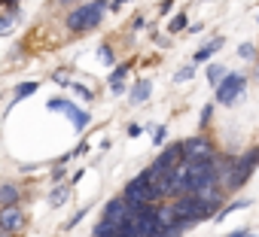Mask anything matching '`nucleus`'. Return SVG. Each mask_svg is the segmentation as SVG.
<instances>
[{
  "instance_id": "nucleus-1",
  "label": "nucleus",
  "mask_w": 259,
  "mask_h": 237,
  "mask_svg": "<svg viewBox=\"0 0 259 237\" xmlns=\"http://www.w3.org/2000/svg\"><path fill=\"white\" fill-rule=\"evenodd\" d=\"M122 201L132 207V213H141V210H147V207H153V204L159 201V198H156V192H153V183H150L147 170H144V173H138L132 183L125 186Z\"/></svg>"
},
{
  "instance_id": "nucleus-2",
  "label": "nucleus",
  "mask_w": 259,
  "mask_h": 237,
  "mask_svg": "<svg viewBox=\"0 0 259 237\" xmlns=\"http://www.w3.org/2000/svg\"><path fill=\"white\" fill-rule=\"evenodd\" d=\"M180 155H183V164H195V161H210V158H217L213 143H210L204 134L183 140V143H180Z\"/></svg>"
},
{
  "instance_id": "nucleus-3",
  "label": "nucleus",
  "mask_w": 259,
  "mask_h": 237,
  "mask_svg": "<svg viewBox=\"0 0 259 237\" xmlns=\"http://www.w3.org/2000/svg\"><path fill=\"white\" fill-rule=\"evenodd\" d=\"M244 85H247V79L241 73H226V79L217 85V103H232L244 91Z\"/></svg>"
},
{
  "instance_id": "nucleus-4",
  "label": "nucleus",
  "mask_w": 259,
  "mask_h": 237,
  "mask_svg": "<svg viewBox=\"0 0 259 237\" xmlns=\"http://www.w3.org/2000/svg\"><path fill=\"white\" fill-rule=\"evenodd\" d=\"M22 222H25V213H22V207L19 204H13V207H0V231H16V228H22Z\"/></svg>"
},
{
  "instance_id": "nucleus-5",
  "label": "nucleus",
  "mask_w": 259,
  "mask_h": 237,
  "mask_svg": "<svg viewBox=\"0 0 259 237\" xmlns=\"http://www.w3.org/2000/svg\"><path fill=\"white\" fill-rule=\"evenodd\" d=\"M67 31H73V34H85L89 31V4L85 7H76L67 16Z\"/></svg>"
},
{
  "instance_id": "nucleus-6",
  "label": "nucleus",
  "mask_w": 259,
  "mask_h": 237,
  "mask_svg": "<svg viewBox=\"0 0 259 237\" xmlns=\"http://www.w3.org/2000/svg\"><path fill=\"white\" fill-rule=\"evenodd\" d=\"M19 198H22L19 186H13V183L0 186V207H13V204H19Z\"/></svg>"
},
{
  "instance_id": "nucleus-7",
  "label": "nucleus",
  "mask_w": 259,
  "mask_h": 237,
  "mask_svg": "<svg viewBox=\"0 0 259 237\" xmlns=\"http://www.w3.org/2000/svg\"><path fill=\"white\" fill-rule=\"evenodd\" d=\"M104 13H107V4H104V0H95V4H89V31H95V28L101 25Z\"/></svg>"
},
{
  "instance_id": "nucleus-8",
  "label": "nucleus",
  "mask_w": 259,
  "mask_h": 237,
  "mask_svg": "<svg viewBox=\"0 0 259 237\" xmlns=\"http://www.w3.org/2000/svg\"><path fill=\"white\" fill-rule=\"evenodd\" d=\"M64 115L73 122V128H76V131H82V128L89 125V112H82V109H79V106H73V103L67 106V112H64Z\"/></svg>"
},
{
  "instance_id": "nucleus-9",
  "label": "nucleus",
  "mask_w": 259,
  "mask_h": 237,
  "mask_svg": "<svg viewBox=\"0 0 259 237\" xmlns=\"http://www.w3.org/2000/svg\"><path fill=\"white\" fill-rule=\"evenodd\" d=\"M217 49H223V37H217V40H210V43H207L204 49H198V52H195V61H192V64H204V61H210V55H213Z\"/></svg>"
},
{
  "instance_id": "nucleus-10",
  "label": "nucleus",
  "mask_w": 259,
  "mask_h": 237,
  "mask_svg": "<svg viewBox=\"0 0 259 237\" xmlns=\"http://www.w3.org/2000/svg\"><path fill=\"white\" fill-rule=\"evenodd\" d=\"M150 91H153V82H150V79H141V82L135 85V91H132V103H135V106L144 103V100L150 97Z\"/></svg>"
},
{
  "instance_id": "nucleus-11",
  "label": "nucleus",
  "mask_w": 259,
  "mask_h": 237,
  "mask_svg": "<svg viewBox=\"0 0 259 237\" xmlns=\"http://www.w3.org/2000/svg\"><path fill=\"white\" fill-rule=\"evenodd\" d=\"M223 79H226V67H223V64H210V67H207V82H210V85H220Z\"/></svg>"
},
{
  "instance_id": "nucleus-12",
  "label": "nucleus",
  "mask_w": 259,
  "mask_h": 237,
  "mask_svg": "<svg viewBox=\"0 0 259 237\" xmlns=\"http://www.w3.org/2000/svg\"><path fill=\"white\" fill-rule=\"evenodd\" d=\"M247 207H250V201H235V204H229V207H223V210L217 213V222H223V219L232 216L235 210H247Z\"/></svg>"
},
{
  "instance_id": "nucleus-13",
  "label": "nucleus",
  "mask_w": 259,
  "mask_h": 237,
  "mask_svg": "<svg viewBox=\"0 0 259 237\" xmlns=\"http://www.w3.org/2000/svg\"><path fill=\"white\" fill-rule=\"evenodd\" d=\"M67 195H70V186H58V189H55V192L49 195V201H52V207H61Z\"/></svg>"
},
{
  "instance_id": "nucleus-14",
  "label": "nucleus",
  "mask_w": 259,
  "mask_h": 237,
  "mask_svg": "<svg viewBox=\"0 0 259 237\" xmlns=\"http://www.w3.org/2000/svg\"><path fill=\"white\" fill-rule=\"evenodd\" d=\"M192 76H195V64H189V67L177 70V73H174V82H189Z\"/></svg>"
},
{
  "instance_id": "nucleus-15",
  "label": "nucleus",
  "mask_w": 259,
  "mask_h": 237,
  "mask_svg": "<svg viewBox=\"0 0 259 237\" xmlns=\"http://www.w3.org/2000/svg\"><path fill=\"white\" fill-rule=\"evenodd\" d=\"M46 106H49L52 112H67V106H70V103H67L64 97H49V103H46Z\"/></svg>"
},
{
  "instance_id": "nucleus-16",
  "label": "nucleus",
  "mask_w": 259,
  "mask_h": 237,
  "mask_svg": "<svg viewBox=\"0 0 259 237\" xmlns=\"http://www.w3.org/2000/svg\"><path fill=\"white\" fill-rule=\"evenodd\" d=\"M34 91H37V82H25V85H19V88H16V100L28 97V94H34Z\"/></svg>"
},
{
  "instance_id": "nucleus-17",
  "label": "nucleus",
  "mask_w": 259,
  "mask_h": 237,
  "mask_svg": "<svg viewBox=\"0 0 259 237\" xmlns=\"http://www.w3.org/2000/svg\"><path fill=\"white\" fill-rule=\"evenodd\" d=\"M183 28H186V16L180 13V16H174V19H171V25H168V31L174 34V31H183Z\"/></svg>"
},
{
  "instance_id": "nucleus-18",
  "label": "nucleus",
  "mask_w": 259,
  "mask_h": 237,
  "mask_svg": "<svg viewBox=\"0 0 259 237\" xmlns=\"http://www.w3.org/2000/svg\"><path fill=\"white\" fill-rule=\"evenodd\" d=\"M13 16H0V37H4V34H10V28H13Z\"/></svg>"
},
{
  "instance_id": "nucleus-19",
  "label": "nucleus",
  "mask_w": 259,
  "mask_h": 237,
  "mask_svg": "<svg viewBox=\"0 0 259 237\" xmlns=\"http://www.w3.org/2000/svg\"><path fill=\"white\" fill-rule=\"evenodd\" d=\"M253 52H256L253 43H241V46H238V58H253Z\"/></svg>"
},
{
  "instance_id": "nucleus-20",
  "label": "nucleus",
  "mask_w": 259,
  "mask_h": 237,
  "mask_svg": "<svg viewBox=\"0 0 259 237\" xmlns=\"http://www.w3.org/2000/svg\"><path fill=\"white\" fill-rule=\"evenodd\" d=\"M101 61H104V64H113V61H116V55H113V49H110L107 43L101 46Z\"/></svg>"
},
{
  "instance_id": "nucleus-21",
  "label": "nucleus",
  "mask_w": 259,
  "mask_h": 237,
  "mask_svg": "<svg viewBox=\"0 0 259 237\" xmlns=\"http://www.w3.org/2000/svg\"><path fill=\"white\" fill-rule=\"evenodd\" d=\"M125 4H132V0H113V4H107V10H113V13H119Z\"/></svg>"
},
{
  "instance_id": "nucleus-22",
  "label": "nucleus",
  "mask_w": 259,
  "mask_h": 237,
  "mask_svg": "<svg viewBox=\"0 0 259 237\" xmlns=\"http://www.w3.org/2000/svg\"><path fill=\"white\" fill-rule=\"evenodd\" d=\"M153 137H156V143H162V140L168 137V131H165V125H156V134H153Z\"/></svg>"
},
{
  "instance_id": "nucleus-23",
  "label": "nucleus",
  "mask_w": 259,
  "mask_h": 237,
  "mask_svg": "<svg viewBox=\"0 0 259 237\" xmlns=\"http://www.w3.org/2000/svg\"><path fill=\"white\" fill-rule=\"evenodd\" d=\"M210 112H213V106H204V109H201V128L210 122Z\"/></svg>"
},
{
  "instance_id": "nucleus-24",
  "label": "nucleus",
  "mask_w": 259,
  "mask_h": 237,
  "mask_svg": "<svg viewBox=\"0 0 259 237\" xmlns=\"http://www.w3.org/2000/svg\"><path fill=\"white\" fill-rule=\"evenodd\" d=\"M73 91H76V94H79V97H85V100H89V97H92V91H89V88H82V85H73Z\"/></svg>"
},
{
  "instance_id": "nucleus-25",
  "label": "nucleus",
  "mask_w": 259,
  "mask_h": 237,
  "mask_svg": "<svg viewBox=\"0 0 259 237\" xmlns=\"http://www.w3.org/2000/svg\"><path fill=\"white\" fill-rule=\"evenodd\" d=\"M229 237H250V231H247V228H241V231H232Z\"/></svg>"
},
{
  "instance_id": "nucleus-26",
  "label": "nucleus",
  "mask_w": 259,
  "mask_h": 237,
  "mask_svg": "<svg viewBox=\"0 0 259 237\" xmlns=\"http://www.w3.org/2000/svg\"><path fill=\"white\" fill-rule=\"evenodd\" d=\"M13 4H19V0H0V7H13Z\"/></svg>"
},
{
  "instance_id": "nucleus-27",
  "label": "nucleus",
  "mask_w": 259,
  "mask_h": 237,
  "mask_svg": "<svg viewBox=\"0 0 259 237\" xmlns=\"http://www.w3.org/2000/svg\"><path fill=\"white\" fill-rule=\"evenodd\" d=\"M58 4H79V0H58Z\"/></svg>"
},
{
  "instance_id": "nucleus-28",
  "label": "nucleus",
  "mask_w": 259,
  "mask_h": 237,
  "mask_svg": "<svg viewBox=\"0 0 259 237\" xmlns=\"http://www.w3.org/2000/svg\"><path fill=\"white\" fill-rule=\"evenodd\" d=\"M250 237H253V234H250Z\"/></svg>"
}]
</instances>
